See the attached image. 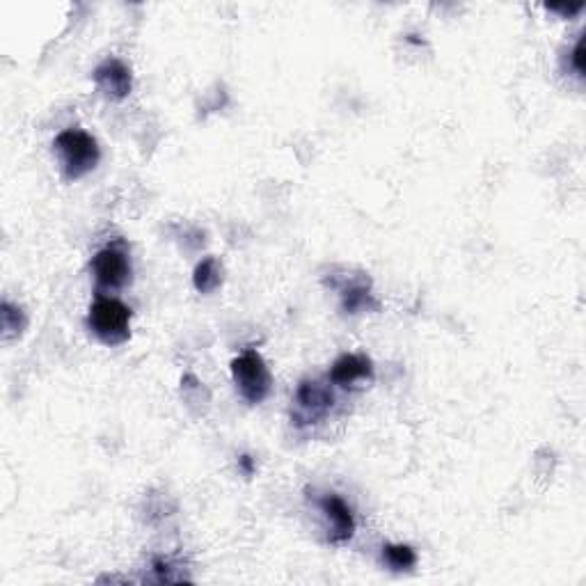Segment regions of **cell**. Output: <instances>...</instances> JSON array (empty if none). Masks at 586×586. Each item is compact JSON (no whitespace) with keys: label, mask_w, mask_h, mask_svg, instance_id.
<instances>
[{"label":"cell","mask_w":586,"mask_h":586,"mask_svg":"<svg viewBox=\"0 0 586 586\" xmlns=\"http://www.w3.org/2000/svg\"><path fill=\"white\" fill-rule=\"evenodd\" d=\"M55 152L60 156L62 172L69 181L83 179L99 165V142L83 129H67L58 133L53 142Z\"/></svg>","instance_id":"obj_1"},{"label":"cell","mask_w":586,"mask_h":586,"mask_svg":"<svg viewBox=\"0 0 586 586\" xmlns=\"http://www.w3.org/2000/svg\"><path fill=\"white\" fill-rule=\"evenodd\" d=\"M87 323L94 337L106 346H120L131 337V310L117 298L99 296L94 300Z\"/></svg>","instance_id":"obj_2"},{"label":"cell","mask_w":586,"mask_h":586,"mask_svg":"<svg viewBox=\"0 0 586 586\" xmlns=\"http://www.w3.org/2000/svg\"><path fill=\"white\" fill-rule=\"evenodd\" d=\"M232 376L234 383L239 387L241 397L257 406L271 394V371H268L264 358L257 351H245L232 362Z\"/></svg>","instance_id":"obj_3"},{"label":"cell","mask_w":586,"mask_h":586,"mask_svg":"<svg viewBox=\"0 0 586 586\" xmlns=\"http://www.w3.org/2000/svg\"><path fill=\"white\" fill-rule=\"evenodd\" d=\"M335 408V394L319 380H303L293 397L291 419L296 426H314L323 422Z\"/></svg>","instance_id":"obj_4"},{"label":"cell","mask_w":586,"mask_h":586,"mask_svg":"<svg viewBox=\"0 0 586 586\" xmlns=\"http://www.w3.org/2000/svg\"><path fill=\"white\" fill-rule=\"evenodd\" d=\"M92 273L99 287L122 289L131 280V257L124 245H106L92 259Z\"/></svg>","instance_id":"obj_5"},{"label":"cell","mask_w":586,"mask_h":586,"mask_svg":"<svg viewBox=\"0 0 586 586\" xmlns=\"http://www.w3.org/2000/svg\"><path fill=\"white\" fill-rule=\"evenodd\" d=\"M319 509L323 518L328 520V541L332 545H344L355 534V516L342 497L335 493H328L319 502Z\"/></svg>","instance_id":"obj_6"},{"label":"cell","mask_w":586,"mask_h":586,"mask_svg":"<svg viewBox=\"0 0 586 586\" xmlns=\"http://www.w3.org/2000/svg\"><path fill=\"white\" fill-rule=\"evenodd\" d=\"M92 81L97 83V87L106 94V97L115 101H122L129 97L133 87L131 69L126 67L120 58H106L104 62H101V65L94 69Z\"/></svg>","instance_id":"obj_7"},{"label":"cell","mask_w":586,"mask_h":586,"mask_svg":"<svg viewBox=\"0 0 586 586\" xmlns=\"http://www.w3.org/2000/svg\"><path fill=\"white\" fill-rule=\"evenodd\" d=\"M330 380L337 387H344V390H353L360 383H371L374 380V362L364 353H346L332 364Z\"/></svg>","instance_id":"obj_8"},{"label":"cell","mask_w":586,"mask_h":586,"mask_svg":"<svg viewBox=\"0 0 586 586\" xmlns=\"http://www.w3.org/2000/svg\"><path fill=\"white\" fill-rule=\"evenodd\" d=\"M193 284L200 293H213L223 284V266L216 257H207L197 264L193 273Z\"/></svg>","instance_id":"obj_9"},{"label":"cell","mask_w":586,"mask_h":586,"mask_svg":"<svg viewBox=\"0 0 586 586\" xmlns=\"http://www.w3.org/2000/svg\"><path fill=\"white\" fill-rule=\"evenodd\" d=\"M342 310L346 314H360L367 310H378V303L364 284H351L342 289Z\"/></svg>","instance_id":"obj_10"},{"label":"cell","mask_w":586,"mask_h":586,"mask_svg":"<svg viewBox=\"0 0 586 586\" xmlns=\"http://www.w3.org/2000/svg\"><path fill=\"white\" fill-rule=\"evenodd\" d=\"M383 559L392 570H410L417 564V552L410 545L387 543L383 548Z\"/></svg>","instance_id":"obj_11"},{"label":"cell","mask_w":586,"mask_h":586,"mask_svg":"<svg viewBox=\"0 0 586 586\" xmlns=\"http://www.w3.org/2000/svg\"><path fill=\"white\" fill-rule=\"evenodd\" d=\"M23 328H26V316H23V310L17 305H12L10 300H5V303H3V330H5V337L21 335Z\"/></svg>","instance_id":"obj_12"},{"label":"cell","mask_w":586,"mask_h":586,"mask_svg":"<svg viewBox=\"0 0 586 586\" xmlns=\"http://www.w3.org/2000/svg\"><path fill=\"white\" fill-rule=\"evenodd\" d=\"M573 67L577 71V76H584V39H577L575 49H573Z\"/></svg>","instance_id":"obj_13"},{"label":"cell","mask_w":586,"mask_h":586,"mask_svg":"<svg viewBox=\"0 0 586 586\" xmlns=\"http://www.w3.org/2000/svg\"><path fill=\"white\" fill-rule=\"evenodd\" d=\"M239 463H241V467H243V472H245V474H248V477H250V474H252V472H255V463H252V458H250V456H241V461H239Z\"/></svg>","instance_id":"obj_14"}]
</instances>
